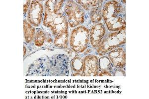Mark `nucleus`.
Instances as JSON below:
<instances>
[{
	"label": "nucleus",
	"instance_id": "1",
	"mask_svg": "<svg viewBox=\"0 0 149 99\" xmlns=\"http://www.w3.org/2000/svg\"><path fill=\"white\" fill-rule=\"evenodd\" d=\"M102 17L110 32L126 30L125 7L118 1L106 2L102 9Z\"/></svg>",
	"mask_w": 149,
	"mask_h": 99
},
{
	"label": "nucleus",
	"instance_id": "2",
	"mask_svg": "<svg viewBox=\"0 0 149 99\" xmlns=\"http://www.w3.org/2000/svg\"><path fill=\"white\" fill-rule=\"evenodd\" d=\"M90 29L84 25H80L73 29L70 37L71 49L77 54L85 52L90 43Z\"/></svg>",
	"mask_w": 149,
	"mask_h": 99
},
{
	"label": "nucleus",
	"instance_id": "3",
	"mask_svg": "<svg viewBox=\"0 0 149 99\" xmlns=\"http://www.w3.org/2000/svg\"><path fill=\"white\" fill-rule=\"evenodd\" d=\"M125 43V30L111 32L104 36L97 49V54L102 57L112 50L120 47Z\"/></svg>",
	"mask_w": 149,
	"mask_h": 99
},
{
	"label": "nucleus",
	"instance_id": "4",
	"mask_svg": "<svg viewBox=\"0 0 149 99\" xmlns=\"http://www.w3.org/2000/svg\"><path fill=\"white\" fill-rule=\"evenodd\" d=\"M43 24L49 28L53 35H57L61 32L68 31L69 24L66 15L62 12L54 14L44 11Z\"/></svg>",
	"mask_w": 149,
	"mask_h": 99
},
{
	"label": "nucleus",
	"instance_id": "5",
	"mask_svg": "<svg viewBox=\"0 0 149 99\" xmlns=\"http://www.w3.org/2000/svg\"><path fill=\"white\" fill-rule=\"evenodd\" d=\"M64 11L69 26L71 28H76L82 25L85 22V10L76 1H66Z\"/></svg>",
	"mask_w": 149,
	"mask_h": 99
},
{
	"label": "nucleus",
	"instance_id": "6",
	"mask_svg": "<svg viewBox=\"0 0 149 99\" xmlns=\"http://www.w3.org/2000/svg\"><path fill=\"white\" fill-rule=\"evenodd\" d=\"M44 7L39 1H32L27 12V20L33 26L38 27L43 19Z\"/></svg>",
	"mask_w": 149,
	"mask_h": 99
},
{
	"label": "nucleus",
	"instance_id": "7",
	"mask_svg": "<svg viewBox=\"0 0 149 99\" xmlns=\"http://www.w3.org/2000/svg\"><path fill=\"white\" fill-rule=\"evenodd\" d=\"M98 57L95 55H86L84 59V66L82 71L83 76L96 77L99 73Z\"/></svg>",
	"mask_w": 149,
	"mask_h": 99
},
{
	"label": "nucleus",
	"instance_id": "8",
	"mask_svg": "<svg viewBox=\"0 0 149 99\" xmlns=\"http://www.w3.org/2000/svg\"><path fill=\"white\" fill-rule=\"evenodd\" d=\"M106 28L102 22L95 24L90 29V43L93 49L97 50L106 35Z\"/></svg>",
	"mask_w": 149,
	"mask_h": 99
},
{
	"label": "nucleus",
	"instance_id": "9",
	"mask_svg": "<svg viewBox=\"0 0 149 99\" xmlns=\"http://www.w3.org/2000/svg\"><path fill=\"white\" fill-rule=\"evenodd\" d=\"M109 60L116 69H123L126 66L125 47H119L107 53Z\"/></svg>",
	"mask_w": 149,
	"mask_h": 99
},
{
	"label": "nucleus",
	"instance_id": "10",
	"mask_svg": "<svg viewBox=\"0 0 149 99\" xmlns=\"http://www.w3.org/2000/svg\"><path fill=\"white\" fill-rule=\"evenodd\" d=\"M103 1L99 0L98 3L92 7L90 10L91 20L93 24H97L100 22L102 19V9L103 7Z\"/></svg>",
	"mask_w": 149,
	"mask_h": 99
},
{
	"label": "nucleus",
	"instance_id": "11",
	"mask_svg": "<svg viewBox=\"0 0 149 99\" xmlns=\"http://www.w3.org/2000/svg\"><path fill=\"white\" fill-rule=\"evenodd\" d=\"M55 46L62 49H68L70 44L69 33L68 31L61 32L55 36L53 40Z\"/></svg>",
	"mask_w": 149,
	"mask_h": 99
},
{
	"label": "nucleus",
	"instance_id": "12",
	"mask_svg": "<svg viewBox=\"0 0 149 99\" xmlns=\"http://www.w3.org/2000/svg\"><path fill=\"white\" fill-rule=\"evenodd\" d=\"M65 1L58 0H49L47 1L44 4V11L51 12L57 14L61 10Z\"/></svg>",
	"mask_w": 149,
	"mask_h": 99
},
{
	"label": "nucleus",
	"instance_id": "13",
	"mask_svg": "<svg viewBox=\"0 0 149 99\" xmlns=\"http://www.w3.org/2000/svg\"><path fill=\"white\" fill-rule=\"evenodd\" d=\"M24 36L27 43H30L33 41L36 35V28L29 23L27 19L24 21Z\"/></svg>",
	"mask_w": 149,
	"mask_h": 99
},
{
	"label": "nucleus",
	"instance_id": "14",
	"mask_svg": "<svg viewBox=\"0 0 149 99\" xmlns=\"http://www.w3.org/2000/svg\"><path fill=\"white\" fill-rule=\"evenodd\" d=\"M99 72L101 71H107L110 72L113 76L115 68L112 65L109 57L107 55H103L98 60Z\"/></svg>",
	"mask_w": 149,
	"mask_h": 99
},
{
	"label": "nucleus",
	"instance_id": "15",
	"mask_svg": "<svg viewBox=\"0 0 149 99\" xmlns=\"http://www.w3.org/2000/svg\"><path fill=\"white\" fill-rule=\"evenodd\" d=\"M84 57L77 55L70 61V67L74 72L82 73L84 66Z\"/></svg>",
	"mask_w": 149,
	"mask_h": 99
},
{
	"label": "nucleus",
	"instance_id": "16",
	"mask_svg": "<svg viewBox=\"0 0 149 99\" xmlns=\"http://www.w3.org/2000/svg\"><path fill=\"white\" fill-rule=\"evenodd\" d=\"M47 33L42 29H39L36 32L33 42L37 47H41L46 40Z\"/></svg>",
	"mask_w": 149,
	"mask_h": 99
},
{
	"label": "nucleus",
	"instance_id": "17",
	"mask_svg": "<svg viewBox=\"0 0 149 99\" xmlns=\"http://www.w3.org/2000/svg\"><path fill=\"white\" fill-rule=\"evenodd\" d=\"M76 2L81 6L84 10L90 11L92 7L95 5L99 2L98 0H83V1H76Z\"/></svg>",
	"mask_w": 149,
	"mask_h": 99
},
{
	"label": "nucleus",
	"instance_id": "18",
	"mask_svg": "<svg viewBox=\"0 0 149 99\" xmlns=\"http://www.w3.org/2000/svg\"><path fill=\"white\" fill-rule=\"evenodd\" d=\"M113 76H125V71L123 70V69H116L115 68L114 71Z\"/></svg>",
	"mask_w": 149,
	"mask_h": 99
},
{
	"label": "nucleus",
	"instance_id": "19",
	"mask_svg": "<svg viewBox=\"0 0 149 99\" xmlns=\"http://www.w3.org/2000/svg\"><path fill=\"white\" fill-rule=\"evenodd\" d=\"M31 0H29V1H26V3H24V15H26V13H27V12H28V10H29V7H30V6H31Z\"/></svg>",
	"mask_w": 149,
	"mask_h": 99
},
{
	"label": "nucleus",
	"instance_id": "20",
	"mask_svg": "<svg viewBox=\"0 0 149 99\" xmlns=\"http://www.w3.org/2000/svg\"><path fill=\"white\" fill-rule=\"evenodd\" d=\"M113 75L107 71H101L99 72L98 76H101V77H104V76H112Z\"/></svg>",
	"mask_w": 149,
	"mask_h": 99
},
{
	"label": "nucleus",
	"instance_id": "21",
	"mask_svg": "<svg viewBox=\"0 0 149 99\" xmlns=\"http://www.w3.org/2000/svg\"><path fill=\"white\" fill-rule=\"evenodd\" d=\"M72 76H83V75L81 72H74Z\"/></svg>",
	"mask_w": 149,
	"mask_h": 99
},
{
	"label": "nucleus",
	"instance_id": "22",
	"mask_svg": "<svg viewBox=\"0 0 149 99\" xmlns=\"http://www.w3.org/2000/svg\"><path fill=\"white\" fill-rule=\"evenodd\" d=\"M24 57L25 56V55H26V51H27V48H26V46H24Z\"/></svg>",
	"mask_w": 149,
	"mask_h": 99
},
{
	"label": "nucleus",
	"instance_id": "23",
	"mask_svg": "<svg viewBox=\"0 0 149 99\" xmlns=\"http://www.w3.org/2000/svg\"><path fill=\"white\" fill-rule=\"evenodd\" d=\"M121 2H122V3H123L124 4H125L126 1H122Z\"/></svg>",
	"mask_w": 149,
	"mask_h": 99
}]
</instances>
